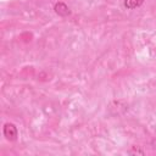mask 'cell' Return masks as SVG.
<instances>
[{"mask_svg":"<svg viewBox=\"0 0 156 156\" xmlns=\"http://www.w3.org/2000/svg\"><path fill=\"white\" fill-rule=\"evenodd\" d=\"M2 135L5 136L6 140H9V141H15V140H17V138H18V129H17V127H16L13 123L7 122V123H5L4 127H2Z\"/></svg>","mask_w":156,"mask_h":156,"instance_id":"obj_1","label":"cell"},{"mask_svg":"<svg viewBox=\"0 0 156 156\" xmlns=\"http://www.w3.org/2000/svg\"><path fill=\"white\" fill-rule=\"evenodd\" d=\"M54 11H55V13H57L61 17H66V16H69L71 15L69 7L65 2H62V1H57L54 5Z\"/></svg>","mask_w":156,"mask_h":156,"instance_id":"obj_2","label":"cell"},{"mask_svg":"<svg viewBox=\"0 0 156 156\" xmlns=\"http://www.w3.org/2000/svg\"><path fill=\"white\" fill-rule=\"evenodd\" d=\"M123 106H128V105H127L124 101H122V100L112 101V102L108 105V112H110V115H112V116H119L121 112H119L118 110H119V107H123Z\"/></svg>","mask_w":156,"mask_h":156,"instance_id":"obj_3","label":"cell"},{"mask_svg":"<svg viewBox=\"0 0 156 156\" xmlns=\"http://www.w3.org/2000/svg\"><path fill=\"white\" fill-rule=\"evenodd\" d=\"M145 0H123V6L127 10H135L144 4Z\"/></svg>","mask_w":156,"mask_h":156,"instance_id":"obj_4","label":"cell"},{"mask_svg":"<svg viewBox=\"0 0 156 156\" xmlns=\"http://www.w3.org/2000/svg\"><path fill=\"white\" fill-rule=\"evenodd\" d=\"M128 154H130V155H134V154L144 155V154H145V151H144V150H141V149H139V147H136V146H133V147H132V150H129V151H128Z\"/></svg>","mask_w":156,"mask_h":156,"instance_id":"obj_5","label":"cell"}]
</instances>
